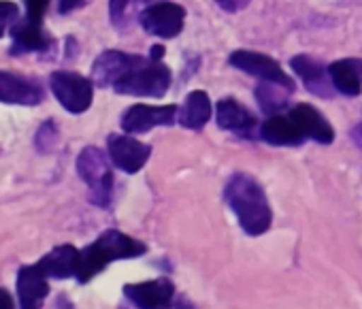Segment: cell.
<instances>
[{"mask_svg": "<svg viewBox=\"0 0 362 309\" xmlns=\"http://www.w3.org/2000/svg\"><path fill=\"white\" fill-rule=\"evenodd\" d=\"M224 199L233 214L239 220V226L252 235L258 237L271 228L273 211L267 201V194L262 186L247 173H235L224 188Z\"/></svg>", "mask_w": 362, "mask_h": 309, "instance_id": "1", "label": "cell"}, {"mask_svg": "<svg viewBox=\"0 0 362 309\" xmlns=\"http://www.w3.org/2000/svg\"><path fill=\"white\" fill-rule=\"evenodd\" d=\"M143 254H145V245L141 241H136L119 231H107L79 254V267H77L75 277L81 284H86L96 273H100L109 262L124 260V258H136Z\"/></svg>", "mask_w": 362, "mask_h": 309, "instance_id": "2", "label": "cell"}, {"mask_svg": "<svg viewBox=\"0 0 362 309\" xmlns=\"http://www.w3.org/2000/svg\"><path fill=\"white\" fill-rule=\"evenodd\" d=\"M173 81V73L170 69L160 60H149L145 58L143 62H139L128 75H124L117 83H115V92L117 94H126V96H147V98H162Z\"/></svg>", "mask_w": 362, "mask_h": 309, "instance_id": "3", "label": "cell"}, {"mask_svg": "<svg viewBox=\"0 0 362 309\" xmlns=\"http://www.w3.org/2000/svg\"><path fill=\"white\" fill-rule=\"evenodd\" d=\"M77 173L90 188V201L98 207H107L113 192V173L105 151L86 147L77 158Z\"/></svg>", "mask_w": 362, "mask_h": 309, "instance_id": "4", "label": "cell"}, {"mask_svg": "<svg viewBox=\"0 0 362 309\" xmlns=\"http://www.w3.org/2000/svg\"><path fill=\"white\" fill-rule=\"evenodd\" d=\"M49 88L69 113H83L94 100V81L71 71H56L49 77Z\"/></svg>", "mask_w": 362, "mask_h": 309, "instance_id": "5", "label": "cell"}, {"mask_svg": "<svg viewBox=\"0 0 362 309\" xmlns=\"http://www.w3.org/2000/svg\"><path fill=\"white\" fill-rule=\"evenodd\" d=\"M139 24L145 33L160 37V39H175L184 33L186 26V9L168 3V0H160V3H151L139 13Z\"/></svg>", "mask_w": 362, "mask_h": 309, "instance_id": "6", "label": "cell"}, {"mask_svg": "<svg viewBox=\"0 0 362 309\" xmlns=\"http://www.w3.org/2000/svg\"><path fill=\"white\" fill-rule=\"evenodd\" d=\"M228 64L252 75V77H258L262 81H273V83H281V86H288V88H296L292 77L281 69V64L277 60H273L271 56L267 54H260V52H252V49H237L230 54L228 58Z\"/></svg>", "mask_w": 362, "mask_h": 309, "instance_id": "7", "label": "cell"}, {"mask_svg": "<svg viewBox=\"0 0 362 309\" xmlns=\"http://www.w3.org/2000/svg\"><path fill=\"white\" fill-rule=\"evenodd\" d=\"M107 147H109V158L111 163L122 169L124 173H139L145 163L149 161L151 147L141 143L139 139L126 134H109L107 139Z\"/></svg>", "mask_w": 362, "mask_h": 309, "instance_id": "8", "label": "cell"}, {"mask_svg": "<svg viewBox=\"0 0 362 309\" xmlns=\"http://www.w3.org/2000/svg\"><path fill=\"white\" fill-rule=\"evenodd\" d=\"M179 109L175 105L149 107V105H132L122 115V128L128 134H143L158 126H173L177 122Z\"/></svg>", "mask_w": 362, "mask_h": 309, "instance_id": "9", "label": "cell"}, {"mask_svg": "<svg viewBox=\"0 0 362 309\" xmlns=\"http://www.w3.org/2000/svg\"><path fill=\"white\" fill-rule=\"evenodd\" d=\"M143 60H145L143 56H134V54H126V52H117V49H107L92 64V81L98 88H115V83Z\"/></svg>", "mask_w": 362, "mask_h": 309, "instance_id": "10", "label": "cell"}, {"mask_svg": "<svg viewBox=\"0 0 362 309\" xmlns=\"http://www.w3.org/2000/svg\"><path fill=\"white\" fill-rule=\"evenodd\" d=\"M290 66L292 71L298 75V79L305 83V88L315 94L317 98H332L337 94L328 66H324L320 60L307 56V54H298L294 58H290Z\"/></svg>", "mask_w": 362, "mask_h": 309, "instance_id": "11", "label": "cell"}, {"mask_svg": "<svg viewBox=\"0 0 362 309\" xmlns=\"http://www.w3.org/2000/svg\"><path fill=\"white\" fill-rule=\"evenodd\" d=\"M288 115L298 126V130L303 132L305 139H311L322 145H328L334 141V128L315 107H311L307 103H298V105L290 107Z\"/></svg>", "mask_w": 362, "mask_h": 309, "instance_id": "12", "label": "cell"}, {"mask_svg": "<svg viewBox=\"0 0 362 309\" xmlns=\"http://www.w3.org/2000/svg\"><path fill=\"white\" fill-rule=\"evenodd\" d=\"M173 292H175V288L168 279L130 284L124 288L126 298L132 301L139 309H170Z\"/></svg>", "mask_w": 362, "mask_h": 309, "instance_id": "13", "label": "cell"}, {"mask_svg": "<svg viewBox=\"0 0 362 309\" xmlns=\"http://www.w3.org/2000/svg\"><path fill=\"white\" fill-rule=\"evenodd\" d=\"M41 100H43V92L35 83H30L13 73L0 71V103L35 107Z\"/></svg>", "mask_w": 362, "mask_h": 309, "instance_id": "14", "label": "cell"}, {"mask_svg": "<svg viewBox=\"0 0 362 309\" xmlns=\"http://www.w3.org/2000/svg\"><path fill=\"white\" fill-rule=\"evenodd\" d=\"M47 292H49L47 275L39 269V264H30L20 271L18 294H20L22 309H39Z\"/></svg>", "mask_w": 362, "mask_h": 309, "instance_id": "15", "label": "cell"}, {"mask_svg": "<svg viewBox=\"0 0 362 309\" xmlns=\"http://www.w3.org/2000/svg\"><path fill=\"white\" fill-rule=\"evenodd\" d=\"M260 139L269 145H281V147H296L305 141L298 126L292 122L290 115H269L260 126Z\"/></svg>", "mask_w": 362, "mask_h": 309, "instance_id": "16", "label": "cell"}, {"mask_svg": "<svg viewBox=\"0 0 362 309\" xmlns=\"http://www.w3.org/2000/svg\"><path fill=\"white\" fill-rule=\"evenodd\" d=\"M328 73L332 86L343 96H358L362 92V60L360 58H343L328 64Z\"/></svg>", "mask_w": 362, "mask_h": 309, "instance_id": "17", "label": "cell"}, {"mask_svg": "<svg viewBox=\"0 0 362 309\" xmlns=\"http://www.w3.org/2000/svg\"><path fill=\"white\" fill-rule=\"evenodd\" d=\"M216 119L220 128L233 130L243 136H250V132L256 126V117L235 98H222L216 105Z\"/></svg>", "mask_w": 362, "mask_h": 309, "instance_id": "18", "label": "cell"}, {"mask_svg": "<svg viewBox=\"0 0 362 309\" xmlns=\"http://www.w3.org/2000/svg\"><path fill=\"white\" fill-rule=\"evenodd\" d=\"M79 254L81 252L77 247H73V245H60V247L52 250L45 258H41L37 264H39V269L47 277L66 279V277H75L77 275Z\"/></svg>", "mask_w": 362, "mask_h": 309, "instance_id": "19", "label": "cell"}, {"mask_svg": "<svg viewBox=\"0 0 362 309\" xmlns=\"http://www.w3.org/2000/svg\"><path fill=\"white\" fill-rule=\"evenodd\" d=\"M211 117V98L205 90H192L184 105L179 109V115H177V122L184 126V128H190V130H201Z\"/></svg>", "mask_w": 362, "mask_h": 309, "instance_id": "20", "label": "cell"}, {"mask_svg": "<svg viewBox=\"0 0 362 309\" xmlns=\"http://www.w3.org/2000/svg\"><path fill=\"white\" fill-rule=\"evenodd\" d=\"M294 90L281 83H273V81H262L260 86H256L254 96L260 105V111L267 115H277L284 109H288L290 103V94Z\"/></svg>", "mask_w": 362, "mask_h": 309, "instance_id": "21", "label": "cell"}, {"mask_svg": "<svg viewBox=\"0 0 362 309\" xmlns=\"http://www.w3.org/2000/svg\"><path fill=\"white\" fill-rule=\"evenodd\" d=\"M13 52H45L49 47V39L43 33L41 24L35 22H18L13 26Z\"/></svg>", "mask_w": 362, "mask_h": 309, "instance_id": "22", "label": "cell"}, {"mask_svg": "<svg viewBox=\"0 0 362 309\" xmlns=\"http://www.w3.org/2000/svg\"><path fill=\"white\" fill-rule=\"evenodd\" d=\"M139 0H109V18L115 28H126L136 11Z\"/></svg>", "mask_w": 362, "mask_h": 309, "instance_id": "23", "label": "cell"}, {"mask_svg": "<svg viewBox=\"0 0 362 309\" xmlns=\"http://www.w3.org/2000/svg\"><path fill=\"white\" fill-rule=\"evenodd\" d=\"M18 16H20V9L16 3H9V0H0V39L7 33V28L16 26L18 24Z\"/></svg>", "mask_w": 362, "mask_h": 309, "instance_id": "24", "label": "cell"}, {"mask_svg": "<svg viewBox=\"0 0 362 309\" xmlns=\"http://www.w3.org/2000/svg\"><path fill=\"white\" fill-rule=\"evenodd\" d=\"M24 3H26V20L41 24L45 11L49 7V0H24Z\"/></svg>", "mask_w": 362, "mask_h": 309, "instance_id": "25", "label": "cell"}, {"mask_svg": "<svg viewBox=\"0 0 362 309\" xmlns=\"http://www.w3.org/2000/svg\"><path fill=\"white\" fill-rule=\"evenodd\" d=\"M88 3H90V0H60V3H58V11H60L62 16H66V13L75 11V9L86 7Z\"/></svg>", "mask_w": 362, "mask_h": 309, "instance_id": "26", "label": "cell"}, {"mask_svg": "<svg viewBox=\"0 0 362 309\" xmlns=\"http://www.w3.org/2000/svg\"><path fill=\"white\" fill-rule=\"evenodd\" d=\"M216 3H218L220 9H224V11H228V13H237V11L243 9L241 0H216Z\"/></svg>", "mask_w": 362, "mask_h": 309, "instance_id": "27", "label": "cell"}, {"mask_svg": "<svg viewBox=\"0 0 362 309\" xmlns=\"http://www.w3.org/2000/svg\"><path fill=\"white\" fill-rule=\"evenodd\" d=\"M349 134H351V141H354V145H356V147L362 151V122H358V124L351 128V132H349Z\"/></svg>", "mask_w": 362, "mask_h": 309, "instance_id": "28", "label": "cell"}, {"mask_svg": "<svg viewBox=\"0 0 362 309\" xmlns=\"http://www.w3.org/2000/svg\"><path fill=\"white\" fill-rule=\"evenodd\" d=\"M0 309H16L11 294L7 290H3V288H0Z\"/></svg>", "mask_w": 362, "mask_h": 309, "instance_id": "29", "label": "cell"}, {"mask_svg": "<svg viewBox=\"0 0 362 309\" xmlns=\"http://www.w3.org/2000/svg\"><path fill=\"white\" fill-rule=\"evenodd\" d=\"M162 56H164V47H162V45H153V47L149 49V60L160 62V60H162Z\"/></svg>", "mask_w": 362, "mask_h": 309, "instance_id": "30", "label": "cell"}, {"mask_svg": "<svg viewBox=\"0 0 362 309\" xmlns=\"http://www.w3.org/2000/svg\"><path fill=\"white\" fill-rule=\"evenodd\" d=\"M250 3H252V0H241V5H243V9H245V7H247Z\"/></svg>", "mask_w": 362, "mask_h": 309, "instance_id": "31", "label": "cell"}, {"mask_svg": "<svg viewBox=\"0 0 362 309\" xmlns=\"http://www.w3.org/2000/svg\"><path fill=\"white\" fill-rule=\"evenodd\" d=\"M147 3H153V0H147Z\"/></svg>", "mask_w": 362, "mask_h": 309, "instance_id": "32", "label": "cell"}]
</instances>
